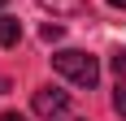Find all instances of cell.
I'll return each mask as SVG.
<instances>
[{"instance_id": "cell-1", "label": "cell", "mask_w": 126, "mask_h": 121, "mask_svg": "<svg viewBox=\"0 0 126 121\" xmlns=\"http://www.w3.org/2000/svg\"><path fill=\"white\" fill-rule=\"evenodd\" d=\"M52 69L61 73V78H70L74 86H87V91L100 82V60L91 56V52H78V48L57 52V56H52Z\"/></svg>"}, {"instance_id": "cell-2", "label": "cell", "mask_w": 126, "mask_h": 121, "mask_svg": "<svg viewBox=\"0 0 126 121\" xmlns=\"http://www.w3.org/2000/svg\"><path fill=\"white\" fill-rule=\"evenodd\" d=\"M31 104H35V112H39V117H57V112H65V108H70V95H65V91H57V86H39Z\"/></svg>"}, {"instance_id": "cell-3", "label": "cell", "mask_w": 126, "mask_h": 121, "mask_svg": "<svg viewBox=\"0 0 126 121\" xmlns=\"http://www.w3.org/2000/svg\"><path fill=\"white\" fill-rule=\"evenodd\" d=\"M17 43H22V22L0 13V48H17Z\"/></svg>"}, {"instance_id": "cell-4", "label": "cell", "mask_w": 126, "mask_h": 121, "mask_svg": "<svg viewBox=\"0 0 126 121\" xmlns=\"http://www.w3.org/2000/svg\"><path fill=\"white\" fill-rule=\"evenodd\" d=\"M44 9H52V17H65V13H83L87 0H39Z\"/></svg>"}, {"instance_id": "cell-5", "label": "cell", "mask_w": 126, "mask_h": 121, "mask_svg": "<svg viewBox=\"0 0 126 121\" xmlns=\"http://www.w3.org/2000/svg\"><path fill=\"white\" fill-rule=\"evenodd\" d=\"M113 112L126 117V78H117V91H113Z\"/></svg>"}, {"instance_id": "cell-6", "label": "cell", "mask_w": 126, "mask_h": 121, "mask_svg": "<svg viewBox=\"0 0 126 121\" xmlns=\"http://www.w3.org/2000/svg\"><path fill=\"white\" fill-rule=\"evenodd\" d=\"M39 35H44V43H57V39L65 35V26H61V22H48L44 30H39Z\"/></svg>"}, {"instance_id": "cell-7", "label": "cell", "mask_w": 126, "mask_h": 121, "mask_svg": "<svg viewBox=\"0 0 126 121\" xmlns=\"http://www.w3.org/2000/svg\"><path fill=\"white\" fill-rule=\"evenodd\" d=\"M113 73H117V78H126V52H113Z\"/></svg>"}, {"instance_id": "cell-8", "label": "cell", "mask_w": 126, "mask_h": 121, "mask_svg": "<svg viewBox=\"0 0 126 121\" xmlns=\"http://www.w3.org/2000/svg\"><path fill=\"white\" fill-rule=\"evenodd\" d=\"M0 121H31V117H22V112H0Z\"/></svg>"}, {"instance_id": "cell-9", "label": "cell", "mask_w": 126, "mask_h": 121, "mask_svg": "<svg viewBox=\"0 0 126 121\" xmlns=\"http://www.w3.org/2000/svg\"><path fill=\"white\" fill-rule=\"evenodd\" d=\"M109 4H113V9H126V0H109Z\"/></svg>"}, {"instance_id": "cell-10", "label": "cell", "mask_w": 126, "mask_h": 121, "mask_svg": "<svg viewBox=\"0 0 126 121\" xmlns=\"http://www.w3.org/2000/svg\"><path fill=\"white\" fill-rule=\"evenodd\" d=\"M0 91H4V78H0Z\"/></svg>"}, {"instance_id": "cell-11", "label": "cell", "mask_w": 126, "mask_h": 121, "mask_svg": "<svg viewBox=\"0 0 126 121\" xmlns=\"http://www.w3.org/2000/svg\"><path fill=\"white\" fill-rule=\"evenodd\" d=\"M0 9H4V0H0Z\"/></svg>"}]
</instances>
